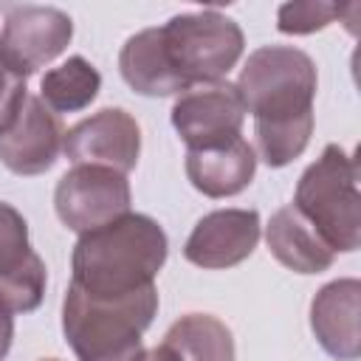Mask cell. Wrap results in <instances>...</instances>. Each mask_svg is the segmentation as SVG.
<instances>
[{
  "label": "cell",
  "mask_w": 361,
  "mask_h": 361,
  "mask_svg": "<svg viewBox=\"0 0 361 361\" xmlns=\"http://www.w3.org/2000/svg\"><path fill=\"white\" fill-rule=\"evenodd\" d=\"M158 313V288L124 299H93L68 285L62 333L79 361H138L144 330Z\"/></svg>",
  "instance_id": "3"
},
{
  "label": "cell",
  "mask_w": 361,
  "mask_h": 361,
  "mask_svg": "<svg viewBox=\"0 0 361 361\" xmlns=\"http://www.w3.org/2000/svg\"><path fill=\"white\" fill-rule=\"evenodd\" d=\"M62 141L65 127L59 116L39 96H28L14 127L0 135V161L14 175H42L56 164Z\"/></svg>",
  "instance_id": "11"
},
{
  "label": "cell",
  "mask_w": 361,
  "mask_h": 361,
  "mask_svg": "<svg viewBox=\"0 0 361 361\" xmlns=\"http://www.w3.org/2000/svg\"><path fill=\"white\" fill-rule=\"evenodd\" d=\"M265 243L276 262L296 274H322L333 265V248L319 237V231L305 220V214L290 203L271 214L265 226Z\"/></svg>",
  "instance_id": "14"
},
{
  "label": "cell",
  "mask_w": 361,
  "mask_h": 361,
  "mask_svg": "<svg viewBox=\"0 0 361 361\" xmlns=\"http://www.w3.org/2000/svg\"><path fill=\"white\" fill-rule=\"evenodd\" d=\"M102 90V73L85 56H68L39 79V99L59 116L85 110Z\"/></svg>",
  "instance_id": "17"
},
{
  "label": "cell",
  "mask_w": 361,
  "mask_h": 361,
  "mask_svg": "<svg viewBox=\"0 0 361 361\" xmlns=\"http://www.w3.org/2000/svg\"><path fill=\"white\" fill-rule=\"evenodd\" d=\"M138 361H180V358H178V353H175L172 347H166V344L161 341V344H155V347H149V350L144 347V353L138 355Z\"/></svg>",
  "instance_id": "23"
},
{
  "label": "cell",
  "mask_w": 361,
  "mask_h": 361,
  "mask_svg": "<svg viewBox=\"0 0 361 361\" xmlns=\"http://www.w3.org/2000/svg\"><path fill=\"white\" fill-rule=\"evenodd\" d=\"M73 39V20L54 6H14L0 31V62L20 76L54 62Z\"/></svg>",
  "instance_id": "7"
},
{
  "label": "cell",
  "mask_w": 361,
  "mask_h": 361,
  "mask_svg": "<svg viewBox=\"0 0 361 361\" xmlns=\"http://www.w3.org/2000/svg\"><path fill=\"white\" fill-rule=\"evenodd\" d=\"M45 262L42 257L34 251L20 268H14L11 274L0 276V305L8 313H31L42 305L45 296Z\"/></svg>",
  "instance_id": "18"
},
{
  "label": "cell",
  "mask_w": 361,
  "mask_h": 361,
  "mask_svg": "<svg viewBox=\"0 0 361 361\" xmlns=\"http://www.w3.org/2000/svg\"><path fill=\"white\" fill-rule=\"evenodd\" d=\"M166 234L149 214L127 212L118 220L79 234L71 254V288L93 299H124L155 285L166 262Z\"/></svg>",
  "instance_id": "2"
},
{
  "label": "cell",
  "mask_w": 361,
  "mask_h": 361,
  "mask_svg": "<svg viewBox=\"0 0 361 361\" xmlns=\"http://www.w3.org/2000/svg\"><path fill=\"white\" fill-rule=\"evenodd\" d=\"M39 361H59V358H39Z\"/></svg>",
  "instance_id": "24"
},
{
  "label": "cell",
  "mask_w": 361,
  "mask_h": 361,
  "mask_svg": "<svg viewBox=\"0 0 361 361\" xmlns=\"http://www.w3.org/2000/svg\"><path fill=\"white\" fill-rule=\"evenodd\" d=\"M11 341H14V313H8L0 305V361L8 355Z\"/></svg>",
  "instance_id": "22"
},
{
  "label": "cell",
  "mask_w": 361,
  "mask_h": 361,
  "mask_svg": "<svg viewBox=\"0 0 361 361\" xmlns=\"http://www.w3.org/2000/svg\"><path fill=\"white\" fill-rule=\"evenodd\" d=\"M234 87L254 116L257 158L274 169L296 161L316 124V62L293 45H265L245 59Z\"/></svg>",
  "instance_id": "1"
},
{
  "label": "cell",
  "mask_w": 361,
  "mask_h": 361,
  "mask_svg": "<svg viewBox=\"0 0 361 361\" xmlns=\"http://www.w3.org/2000/svg\"><path fill=\"white\" fill-rule=\"evenodd\" d=\"M28 99V87H25V76L14 73L8 65L0 62V135H6L17 116L23 113V104Z\"/></svg>",
  "instance_id": "21"
},
{
  "label": "cell",
  "mask_w": 361,
  "mask_h": 361,
  "mask_svg": "<svg viewBox=\"0 0 361 361\" xmlns=\"http://www.w3.org/2000/svg\"><path fill=\"white\" fill-rule=\"evenodd\" d=\"M259 243V214L254 209H217L200 217L186 237L183 257L209 271L240 265Z\"/></svg>",
  "instance_id": "10"
},
{
  "label": "cell",
  "mask_w": 361,
  "mask_h": 361,
  "mask_svg": "<svg viewBox=\"0 0 361 361\" xmlns=\"http://www.w3.org/2000/svg\"><path fill=\"white\" fill-rule=\"evenodd\" d=\"M118 71L121 79L141 96H175L183 93V85L175 79L164 45H161V31L158 25L144 28L133 34L118 54Z\"/></svg>",
  "instance_id": "15"
},
{
  "label": "cell",
  "mask_w": 361,
  "mask_h": 361,
  "mask_svg": "<svg viewBox=\"0 0 361 361\" xmlns=\"http://www.w3.org/2000/svg\"><path fill=\"white\" fill-rule=\"evenodd\" d=\"M180 361H234V336L212 313H186L164 336Z\"/></svg>",
  "instance_id": "16"
},
{
  "label": "cell",
  "mask_w": 361,
  "mask_h": 361,
  "mask_svg": "<svg viewBox=\"0 0 361 361\" xmlns=\"http://www.w3.org/2000/svg\"><path fill=\"white\" fill-rule=\"evenodd\" d=\"M130 180L127 175L107 166H73L54 189V209L62 226L76 234L102 228L130 212Z\"/></svg>",
  "instance_id": "6"
},
{
  "label": "cell",
  "mask_w": 361,
  "mask_h": 361,
  "mask_svg": "<svg viewBox=\"0 0 361 361\" xmlns=\"http://www.w3.org/2000/svg\"><path fill=\"white\" fill-rule=\"evenodd\" d=\"M62 152L73 166L90 164L127 175L141 155V127L127 110L104 107L65 133Z\"/></svg>",
  "instance_id": "9"
},
{
  "label": "cell",
  "mask_w": 361,
  "mask_h": 361,
  "mask_svg": "<svg viewBox=\"0 0 361 361\" xmlns=\"http://www.w3.org/2000/svg\"><path fill=\"white\" fill-rule=\"evenodd\" d=\"M358 3L350 6H336V3H322V0H302V3H282L276 11V28L282 34H313L327 28L333 20H341L350 14Z\"/></svg>",
  "instance_id": "19"
},
{
  "label": "cell",
  "mask_w": 361,
  "mask_h": 361,
  "mask_svg": "<svg viewBox=\"0 0 361 361\" xmlns=\"http://www.w3.org/2000/svg\"><path fill=\"white\" fill-rule=\"evenodd\" d=\"M310 330L327 355L355 361L361 355V282L353 276L327 282L310 302Z\"/></svg>",
  "instance_id": "12"
},
{
  "label": "cell",
  "mask_w": 361,
  "mask_h": 361,
  "mask_svg": "<svg viewBox=\"0 0 361 361\" xmlns=\"http://www.w3.org/2000/svg\"><path fill=\"white\" fill-rule=\"evenodd\" d=\"M257 152L240 135L228 144L186 152V178L206 197H234L254 180Z\"/></svg>",
  "instance_id": "13"
},
{
  "label": "cell",
  "mask_w": 361,
  "mask_h": 361,
  "mask_svg": "<svg viewBox=\"0 0 361 361\" xmlns=\"http://www.w3.org/2000/svg\"><path fill=\"white\" fill-rule=\"evenodd\" d=\"M293 206L333 248V254L355 251L361 245V195L355 158L344 147L327 144L322 155L302 172Z\"/></svg>",
  "instance_id": "4"
},
{
  "label": "cell",
  "mask_w": 361,
  "mask_h": 361,
  "mask_svg": "<svg viewBox=\"0 0 361 361\" xmlns=\"http://www.w3.org/2000/svg\"><path fill=\"white\" fill-rule=\"evenodd\" d=\"M245 107L231 82L195 85L172 104V127L189 149H209L243 135Z\"/></svg>",
  "instance_id": "8"
},
{
  "label": "cell",
  "mask_w": 361,
  "mask_h": 361,
  "mask_svg": "<svg viewBox=\"0 0 361 361\" xmlns=\"http://www.w3.org/2000/svg\"><path fill=\"white\" fill-rule=\"evenodd\" d=\"M34 254L28 243V223L25 217L6 200H0V276L20 268Z\"/></svg>",
  "instance_id": "20"
},
{
  "label": "cell",
  "mask_w": 361,
  "mask_h": 361,
  "mask_svg": "<svg viewBox=\"0 0 361 361\" xmlns=\"http://www.w3.org/2000/svg\"><path fill=\"white\" fill-rule=\"evenodd\" d=\"M158 31L164 56L183 90L195 85L223 82L226 73L240 62L245 48L243 28L214 8L175 14L172 20L158 25Z\"/></svg>",
  "instance_id": "5"
}]
</instances>
